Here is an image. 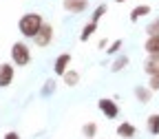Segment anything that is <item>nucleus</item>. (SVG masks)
Returning <instances> with one entry per match:
<instances>
[{
  "label": "nucleus",
  "mask_w": 159,
  "mask_h": 139,
  "mask_svg": "<svg viewBox=\"0 0 159 139\" xmlns=\"http://www.w3.org/2000/svg\"><path fill=\"white\" fill-rule=\"evenodd\" d=\"M42 27H44V20H42L40 13H27V16H22L18 20V31L25 38H35Z\"/></svg>",
  "instance_id": "f257e3e1"
},
{
  "label": "nucleus",
  "mask_w": 159,
  "mask_h": 139,
  "mask_svg": "<svg viewBox=\"0 0 159 139\" xmlns=\"http://www.w3.org/2000/svg\"><path fill=\"white\" fill-rule=\"evenodd\" d=\"M11 57H13V64L27 66V64L31 62V51H29V47H27L25 42H16V44L11 47Z\"/></svg>",
  "instance_id": "f03ea898"
},
{
  "label": "nucleus",
  "mask_w": 159,
  "mask_h": 139,
  "mask_svg": "<svg viewBox=\"0 0 159 139\" xmlns=\"http://www.w3.org/2000/svg\"><path fill=\"white\" fill-rule=\"evenodd\" d=\"M97 106H99V110H102L108 119H115V117L119 115V106L113 102V99H108V97H102V99L97 102Z\"/></svg>",
  "instance_id": "7ed1b4c3"
},
{
  "label": "nucleus",
  "mask_w": 159,
  "mask_h": 139,
  "mask_svg": "<svg viewBox=\"0 0 159 139\" xmlns=\"http://www.w3.org/2000/svg\"><path fill=\"white\" fill-rule=\"evenodd\" d=\"M33 40H35V44H38L40 49H44V47H49V44H51V40H53V27L44 22V27L40 29V33H38V35H35Z\"/></svg>",
  "instance_id": "20e7f679"
},
{
  "label": "nucleus",
  "mask_w": 159,
  "mask_h": 139,
  "mask_svg": "<svg viewBox=\"0 0 159 139\" xmlns=\"http://www.w3.org/2000/svg\"><path fill=\"white\" fill-rule=\"evenodd\" d=\"M13 66L11 64H7V62H2V64H0V86H9L11 82H13Z\"/></svg>",
  "instance_id": "39448f33"
},
{
  "label": "nucleus",
  "mask_w": 159,
  "mask_h": 139,
  "mask_svg": "<svg viewBox=\"0 0 159 139\" xmlns=\"http://www.w3.org/2000/svg\"><path fill=\"white\" fill-rule=\"evenodd\" d=\"M62 7H64L69 13H82V11L89 7V0H64Z\"/></svg>",
  "instance_id": "423d86ee"
},
{
  "label": "nucleus",
  "mask_w": 159,
  "mask_h": 139,
  "mask_svg": "<svg viewBox=\"0 0 159 139\" xmlns=\"http://www.w3.org/2000/svg\"><path fill=\"white\" fill-rule=\"evenodd\" d=\"M144 71L148 77L159 75V55H148V60L144 62Z\"/></svg>",
  "instance_id": "0eeeda50"
},
{
  "label": "nucleus",
  "mask_w": 159,
  "mask_h": 139,
  "mask_svg": "<svg viewBox=\"0 0 159 139\" xmlns=\"http://www.w3.org/2000/svg\"><path fill=\"white\" fill-rule=\"evenodd\" d=\"M69 62H71V55H69V53L57 55V60H55V66H53L55 75H64V73L69 71Z\"/></svg>",
  "instance_id": "6e6552de"
},
{
  "label": "nucleus",
  "mask_w": 159,
  "mask_h": 139,
  "mask_svg": "<svg viewBox=\"0 0 159 139\" xmlns=\"http://www.w3.org/2000/svg\"><path fill=\"white\" fill-rule=\"evenodd\" d=\"M117 135L122 137V139H133L135 135H137V128L130 124V122H122L117 126Z\"/></svg>",
  "instance_id": "1a4fd4ad"
},
{
  "label": "nucleus",
  "mask_w": 159,
  "mask_h": 139,
  "mask_svg": "<svg viewBox=\"0 0 159 139\" xmlns=\"http://www.w3.org/2000/svg\"><path fill=\"white\" fill-rule=\"evenodd\" d=\"M148 13H152L150 5H137V7L130 11V22H137L139 18H144V16H148Z\"/></svg>",
  "instance_id": "9d476101"
},
{
  "label": "nucleus",
  "mask_w": 159,
  "mask_h": 139,
  "mask_svg": "<svg viewBox=\"0 0 159 139\" xmlns=\"http://www.w3.org/2000/svg\"><path fill=\"white\" fill-rule=\"evenodd\" d=\"M146 128H148L150 135H159V113L148 115V119H146Z\"/></svg>",
  "instance_id": "9b49d317"
},
{
  "label": "nucleus",
  "mask_w": 159,
  "mask_h": 139,
  "mask_svg": "<svg viewBox=\"0 0 159 139\" xmlns=\"http://www.w3.org/2000/svg\"><path fill=\"white\" fill-rule=\"evenodd\" d=\"M144 49H146L148 55H159V35L148 38V40H146V44H144Z\"/></svg>",
  "instance_id": "f8f14e48"
},
{
  "label": "nucleus",
  "mask_w": 159,
  "mask_h": 139,
  "mask_svg": "<svg viewBox=\"0 0 159 139\" xmlns=\"http://www.w3.org/2000/svg\"><path fill=\"white\" fill-rule=\"evenodd\" d=\"M135 95H137V99H139L142 104H146V102H150L152 91H150L148 86H137V88H135Z\"/></svg>",
  "instance_id": "ddd939ff"
},
{
  "label": "nucleus",
  "mask_w": 159,
  "mask_h": 139,
  "mask_svg": "<svg viewBox=\"0 0 159 139\" xmlns=\"http://www.w3.org/2000/svg\"><path fill=\"white\" fill-rule=\"evenodd\" d=\"M62 77H64V84H66V86H75V84L80 82V73H77V71H66Z\"/></svg>",
  "instance_id": "4468645a"
},
{
  "label": "nucleus",
  "mask_w": 159,
  "mask_h": 139,
  "mask_svg": "<svg viewBox=\"0 0 159 139\" xmlns=\"http://www.w3.org/2000/svg\"><path fill=\"white\" fill-rule=\"evenodd\" d=\"M95 29H97V22H89V25L82 29V33H80V40H82V42H86V40L95 33Z\"/></svg>",
  "instance_id": "2eb2a0df"
},
{
  "label": "nucleus",
  "mask_w": 159,
  "mask_h": 139,
  "mask_svg": "<svg viewBox=\"0 0 159 139\" xmlns=\"http://www.w3.org/2000/svg\"><path fill=\"white\" fill-rule=\"evenodd\" d=\"M82 132H84V137H95L97 135V124L95 122H89V124H84V128H82Z\"/></svg>",
  "instance_id": "dca6fc26"
},
{
  "label": "nucleus",
  "mask_w": 159,
  "mask_h": 139,
  "mask_svg": "<svg viewBox=\"0 0 159 139\" xmlns=\"http://www.w3.org/2000/svg\"><path fill=\"white\" fill-rule=\"evenodd\" d=\"M146 33H148V38H152V35H159V18H155L152 22L146 27Z\"/></svg>",
  "instance_id": "f3484780"
},
{
  "label": "nucleus",
  "mask_w": 159,
  "mask_h": 139,
  "mask_svg": "<svg viewBox=\"0 0 159 139\" xmlns=\"http://www.w3.org/2000/svg\"><path fill=\"white\" fill-rule=\"evenodd\" d=\"M106 13V5H99L97 9H95V13H93V18H91V22H99L102 20V16Z\"/></svg>",
  "instance_id": "a211bd4d"
},
{
  "label": "nucleus",
  "mask_w": 159,
  "mask_h": 139,
  "mask_svg": "<svg viewBox=\"0 0 159 139\" xmlns=\"http://www.w3.org/2000/svg\"><path fill=\"white\" fill-rule=\"evenodd\" d=\"M126 64H128V57H119L117 62H113V66H111V69H113V71L117 73V71H122V69H124Z\"/></svg>",
  "instance_id": "6ab92c4d"
},
{
  "label": "nucleus",
  "mask_w": 159,
  "mask_h": 139,
  "mask_svg": "<svg viewBox=\"0 0 159 139\" xmlns=\"http://www.w3.org/2000/svg\"><path fill=\"white\" fill-rule=\"evenodd\" d=\"M148 88H150V91H159V75L150 77V82H148Z\"/></svg>",
  "instance_id": "aec40b11"
},
{
  "label": "nucleus",
  "mask_w": 159,
  "mask_h": 139,
  "mask_svg": "<svg viewBox=\"0 0 159 139\" xmlns=\"http://www.w3.org/2000/svg\"><path fill=\"white\" fill-rule=\"evenodd\" d=\"M119 47H122V40H115V42L111 44V49H108V53H111V55H113V53H117V51H119Z\"/></svg>",
  "instance_id": "412c9836"
},
{
  "label": "nucleus",
  "mask_w": 159,
  "mask_h": 139,
  "mask_svg": "<svg viewBox=\"0 0 159 139\" xmlns=\"http://www.w3.org/2000/svg\"><path fill=\"white\" fill-rule=\"evenodd\" d=\"M2 139H20V135H18V132H7Z\"/></svg>",
  "instance_id": "4be33fe9"
},
{
  "label": "nucleus",
  "mask_w": 159,
  "mask_h": 139,
  "mask_svg": "<svg viewBox=\"0 0 159 139\" xmlns=\"http://www.w3.org/2000/svg\"><path fill=\"white\" fill-rule=\"evenodd\" d=\"M51 91H53V82L49 79V82H47V88H42V93H51Z\"/></svg>",
  "instance_id": "5701e85b"
},
{
  "label": "nucleus",
  "mask_w": 159,
  "mask_h": 139,
  "mask_svg": "<svg viewBox=\"0 0 159 139\" xmlns=\"http://www.w3.org/2000/svg\"><path fill=\"white\" fill-rule=\"evenodd\" d=\"M115 2H126V0H115Z\"/></svg>",
  "instance_id": "b1692460"
}]
</instances>
